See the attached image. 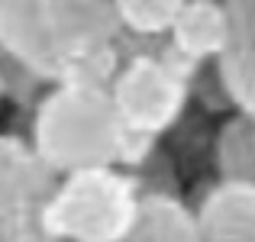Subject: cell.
I'll return each mask as SVG.
<instances>
[{
  "label": "cell",
  "mask_w": 255,
  "mask_h": 242,
  "mask_svg": "<svg viewBox=\"0 0 255 242\" xmlns=\"http://www.w3.org/2000/svg\"><path fill=\"white\" fill-rule=\"evenodd\" d=\"M226 13V45L217 58L230 104L255 120V0H220Z\"/></svg>",
  "instance_id": "cell-6"
},
{
  "label": "cell",
  "mask_w": 255,
  "mask_h": 242,
  "mask_svg": "<svg viewBox=\"0 0 255 242\" xmlns=\"http://www.w3.org/2000/svg\"><path fill=\"white\" fill-rule=\"evenodd\" d=\"M213 158H217L220 178L255 184V120L239 110L233 113L217 129Z\"/></svg>",
  "instance_id": "cell-10"
},
{
  "label": "cell",
  "mask_w": 255,
  "mask_h": 242,
  "mask_svg": "<svg viewBox=\"0 0 255 242\" xmlns=\"http://www.w3.org/2000/svg\"><path fill=\"white\" fill-rule=\"evenodd\" d=\"M58 174L23 136H0V242H55L42 226Z\"/></svg>",
  "instance_id": "cell-5"
},
{
  "label": "cell",
  "mask_w": 255,
  "mask_h": 242,
  "mask_svg": "<svg viewBox=\"0 0 255 242\" xmlns=\"http://www.w3.org/2000/svg\"><path fill=\"white\" fill-rule=\"evenodd\" d=\"M6 97V84H3V71H0V100Z\"/></svg>",
  "instance_id": "cell-13"
},
{
  "label": "cell",
  "mask_w": 255,
  "mask_h": 242,
  "mask_svg": "<svg viewBox=\"0 0 255 242\" xmlns=\"http://www.w3.org/2000/svg\"><path fill=\"white\" fill-rule=\"evenodd\" d=\"M0 71H3L6 97L16 100V104H23V107H32V104H36V97L42 94V84H39V81H32L29 75H23V71H19L16 65H10L3 55H0Z\"/></svg>",
  "instance_id": "cell-12"
},
{
  "label": "cell",
  "mask_w": 255,
  "mask_h": 242,
  "mask_svg": "<svg viewBox=\"0 0 255 242\" xmlns=\"http://www.w3.org/2000/svg\"><path fill=\"white\" fill-rule=\"evenodd\" d=\"M123 29L113 0H0V55L39 84L110 81Z\"/></svg>",
  "instance_id": "cell-1"
},
{
  "label": "cell",
  "mask_w": 255,
  "mask_h": 242,
  "mask_svg": "<svg viewBox=\"0 0 255 242\" xmlns=\"http://www.w3.org/2000/svg\"><path fill=\"white\" fill-rule=\"evenodd\" d=\"M26 142L62 178L81 168L139 165L149 158L145 139L120 123L104 81H58L32 104V132Z\"/></svg>",
  "instance_id": "cell-2"
},
{
  "label": "cell",
  "mask_w": 255,
  "mask_h": 242,
  "mask_svg": "<svg viewBox=\"0 0 255 242\" xmlns=\"http://www.w3.org/2000/svg\"><path fill=\"white\" fill-rule=\"evenodd\" d=\"M184 0H113L120 29L139 39H165Z\"/></svg>",
  "instance_id": "cell-11"
},
{
  "label": "cell",
  "mask_w": 255,
  "mask_h": 242,
  "mask_svg": "<svg viewBox=\"0 0 255 242\" xmlns=\"http://www.w3.org/2000/svg\"><path fill=\"white\" fill-rule=\"evenodd\" d=\"M191 213L200 242H255V184L220 178Z\"/></svg>",
  "instance_id": "cell-7"
},
{
  "label": "cell",
  "mask_w": 255,
  "mask_h": 242,
  "mask_svg": "<svg viewBox=\"0 0 255 242\" xmlns=\"http://www.w3.org/2000/svg\"><path fill=\"white\" fill-rule=\"evenodd\" d=\"M142 184L120 168H81L62 174L42 210L55 242H120L132 226Z\"/></svg>",
  "instance_id": "cell-4"
},
{
  "label": "cell",
  "mask_w": 255,
  "mask_h": 242,
  "mask_svg": "<svg viewBox=\"0 0 255 242\" xmlns=\"http://www.w3.org/2000/svg\"><path fill=\"white\" fill-rule=\"evenodd\" d=\"M120 58L123 62L107 81L110 104L126 132L152 142L184 113L191 100L187 78L197 65L181 62L168 39H139L129 32H123Z\"/></svg>",
  "instance_id": "cell-3"
},
{
  "label": "cell",
  "mask_w": 255,
  "mask_h": 242,
  "mask_svg": "<svg viewBox=\"0 0 255 242\" xmlns=\"http://www.w3.org/2000/svg\"><path fill=\"white\" fill-rule=\"evenodd\" d=\"M120 242H200L191 207L168 191H142L132 226Z\"/></svg>",
  "instance_id": "cell-9"
},
{
  "label": "cell",
  "mask_w": 255,
  "mask_h": 242,
  "mask_svg": "<svg viewBox=\"0 0 255 242\" xmlns=\"http://www.w3.org/2000/svg\"><path fill=\"white\" fill-rule=\"evenodd\" d=\"M168 45L187 65L217 62L226 45V13L220 0H184L168 29Z\"/></svg>",
  "instance_id": "cell-8"
}]
</instances>
